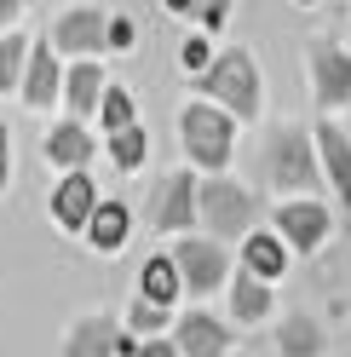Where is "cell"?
Instances as JSON below:
<instances>
[{
	"label": "cell",
	"mask_w": 351,
	"mask_h": 357,
	"mask_svg": "<svg viewBox=\"0 0 351 357\" xmlns=\"http://www.w3.org/2000/svg\"><path fill=\"white\" fill-rule=\"evenodd\" d=\"M196 86H202V98H219V109L236 121H254L259 116V70H254V52L231 47L219 52L202 75H196Z\"/></svg>",
	"instance_id": "obj_1"
},
{
	"label": "cell",
	"mask_w": 351,
	"mask_h": 357,
	"mask_svg": "<svg viewBox=\"0 0 351 357\" xmlns=\"http://www.w3.org/2000/svg\"><path fill=\"white\" fill-rule=\"evenodd\" d=\"M259 167H265V185H276V190H317V167H322L317 139L305 127H271Z\"/></svg>",
	"instance_id": "obj_2"
},
{
	"label": "cell",
	"mask_w": 351,
	"mask_h": 357,
	"mask_svg": "<svg viewBox=\"0 0 351 357\" xmlns=\"http://www.w3.org/2000/svg\"><path fill=\"white\" fill-rule=\"evenodd\" d=\"M196 219L208 225L213 242H236V236H248V231H254L259 202H254V190L236 185V178L213 173L208 185H196Z\"/></svg>",
	"instance_id": "obj_3"
},
{
	"label": "cell",
	"mask_w": 351,
	"mask_h": 357,
	"mask_svg": "<svg viewBox=\"0 0 351 357\" xmlns=\"http://www.w3.org/2000/svg\"><path fill=\"white\" fill-rule=\"evenodd\" d=\"M179 139H185V155L196 167H208V173H225L231 162V150H236V116H225L219 104H185V116H179Z\"/></svg>",
	"instance_id": "obj_4"
},
{
	"label": "cell",
	"mask_w": 351,
	"mask_h": 357,
	"mask_svg": "<svg viewBox=\"0 0 351 357\" xmlns=\"http://www.w3.org/2000/svg\"><path fill=\"white\" fill-rule=\"evenodd\" d=\"M173 265H179L190 294H219V288L231 282V254H225V242H213V236H179L173 242Z\"/></svg>",
	"instance_id": "obj_5"
},
{
	"label": "cell",
	"mask_w": 351,
	"mask_h": 357,
	"mask_svg": "<svg viewBox=\"0 0 351 357\" xmlns=\"http://www.w3.org/2000/svg\"><path fill=\"white\" fill-rule=\"evenodd\" d=\"M305 70H311V98H317L322 109L351 104V52H340L334 40H311Z\"/></svg>",
	"instance_id": "obj_6"
},
{
	"label": "cell",
	"mask_w": 351,
	"mask_h": 357,
	"mask_svg": "<svg viewBox=\"0 0 351 357\" xmlns=\"http://www.w3.org/2000/svg\"><path fill=\"white\" fill-rule=\"evenodd\" d=\"M328 208L317 202V196H294V202H282L276 208V236L288 242L294 254H311V248H322L328 242Z\"/></svg>",
	"instance_id": "obj_7"
},
{
	"label": "cell",
	"mask_w": 351,
	"mask_h": 357,
	"mask_svg": "<svg viewBox=\"0 0 351 357\" xmlns=\"http://www.w3.org/2000/svg\"><path fill=\"white\" fill-rule=\"evenodd\" d=\"M52 52H70V58H98V52H109V17H104L98 6L63 12L58 29H52Z\"/></svg>",
	"instance_id": "obj_8"
},
{
	"label": "cell",
	"mask_w": 351,
	"mask_h": 357,
	"mask_svg": "<svg viewBox=\"0 0 351 357\" xmlns=\"http://www.w3.org/2000/svg\"><path fill=\"white\" fill-rule=\"evenodd\" d=\"M150 219H156V231L185 236L196 225V173H167L150 196Z\"/></svg>",
	"instance_id": "obj_9"
},
{
	"label": "cell",
	"mask_w": 351,
	"mask_h": 357,
	"mask_svg": "<svg viewBox=\"0 0 351 357\" xmlns=\"http://www.w3.org/2000/svg\"><path fill=\"white\" fill-rule=\"evenodd\" d=\"M173 346L179 357H225L231 351V328L208 317V311H185L179 323H173Z\"/></svg>",
	"instance_id": "obj_10"
},
{
	"label": "cell",
	"mask_w": 351,
	"mask_h": 357,
	"mask_svg": "<svg viewBox=\"0 0 351 357\" xmlns=\"http://www.w3.org/2000/svg\"><path fill=\"white\" fill-rule=\"evenodd\" d=\"M93 208H98V185H93V173H86V167L63 173V185L52 190V219H58L63 231H86Z\"/></svg>",
	"instance_id": "obj_11"
},
{
	"label": "cell",
	"mask_w": 351,
	"mask_h": 357,
	"mask_svg": "<svg viewBox=\"0 0 351 357\" xmlns=\"http://www.w3.org/2000/svg\"><path fill=\"white\" fill-rule=\"evenodd\" d=\"M29 109H52L63 98V70H58V52L52 47H29V63H24V81H17Z\"/></svg>",
	"instance_id": "obj_12"
},
{
	"label": "cell",
	"mask_w": 351,
	"mask_h": 357,
	"mask_svg": "<svg viewBox=\"0 0 351 357\" xmlns=\"http://www.w3.org/2000/svg\"><path fill=\"white\" fill-rule=\"evenodd\" d=\"M104 70H98V58H75L70 70H63V98L58 104H70V121H86V116H98V98H104Z\"/></svg>",
	"instance_id": "obj_13"
},
{
	"label": "cell",
	"mask_w": 351,
	"mask_h": 357,
	"mask_svg": "<svg viewBox=\"0 0 351 357\" xmlns=\"http://www.w3.org/2000/svg\"><path fill=\"white\" fill-rule=\"evenodd\" d=\"M311 139H317V162H322V173L334 178V196L351 208V139H345L334 121H317Z\"/></svg>",
	"instance_id": "obj_14"
},
{
	"label": "cell",
	"mask_w": 351,
	"mask_h": 357,
	"mask_svg": "<svg viewBox=\"0 0 351 357\" xmlns=\"http://www.w3.org/2000/svg\"><path fill=\"white\" fill-rule=\"evenodd\" d=\"M47 162L63 167V173H75L93 162V132H86V121H58L47 132Z\"/></svg>",
	"instance_id": "obj_15"
},
{
	"label": "cell",
	"mask_w": 351,
	"mask_h": 357,
	"mask_svg": "<svg viewBox=\"0 0 351 357\" xmlns=\"http://www.w3.org/2000/svg\"><path fill=\"white\" fill-rule=\"evenodd\" d=\"M242 271L276 282L282 271H288V242H282L276 231H248L242 236Z\"/></svg>",
	"instance_id": "obj_16"
},
{
	"label": "cell",
	"mask_w": 351,
	"mask_h": 357,
	"mask_svg": "<svg viewBox=\"0 0 351 357\" xmlns=\"http://www.w3.org/2000/svg\"><path fill=\"white\" fill-rule=\"evenodd\" d=\"M127 231H133V213H127V202H104V196H98L93 219H86V242H93L98 254H116L121 242H127Z\"/></svg>",
	"instance_id": "obj_17"
},
{
	"label": "cell",
	"mask_w": 351,
	"mask_h": 357,
	"mask_svg": "<svg viewBox=\"0 0 351 357\" xmlns=\"http://www.w3.org/2000/svg\"><path fill=\"white\" fill-rule=\"evenodd\" d=\"M185 294V277H179V265H173V254H156V259H144V271H139V300L150 305H167Z\"/></svg>",
	"instance_id": "obj_18"
},
{
	"label": "cell",
	"mask_w": 351,
	"mask_h": 357,
	"mask_svg": "<svg viewBox=\"0 0 351 357\" xmlns=\"http://www.w3.org/2000/svg\"><path fill=\"white\" fill-rule=\"evenodd\" d=\"M116 323L109 317H81L70 328V340H63V357H116Z\"/></svg>",
	"instance_id": "obj_19"
},
{
	"label": "cell",
	"mask_w": 351,
	"mask_h": 357,
	"mask_svg": "<svg viewBox=\"0 0 351 357\" xmlns=\"http://www.w3.org/2000/svg\"><path fill=\"white\" fill-rule=\"evenodd\" d=\"M231 311H236L242 323H265V311H271V282L254 277V271H231Z\"/></svg>",
	"instance_id": "obj_20"
},
{
	"label": "cell",
	"mask_w": 351,
	"mask_h": 357,
	"mask_svg": "<svg viewBox=\"0 0 351 357\" xmlns=\"http://www.w3.org/2000/svg\"><path fill=\"white\" fill-rule=\"evenodd\" d=\"M276 346H282V357H317L322 351V328L311 317H288L276 328Z\"/></svg>",
	"instance_id": "obj_21"
},
{
	"label": "cell",
	"mask_w": 351,
	"mask_h": 357,
	"mask_svg": "<svg viewBox=\"0 0 351 357\" xmlns=\"http://www.w3.org/2000/svg\"><path fill=\"white\" fill-rule=\"evenodd\" d=\"M144 155H150V139H144V127H121V132H109V162H116L121 173H139L144 167Z\"/></svg>",
	"instance_id": "obj_22"
},
{
	"label": "cell",
	"mask_w": 351,
	"mask_h": 357,
	"mask_svg": "<svg viewBox=\"0 0 351 357\" xmlns=\"http://www.w3.org/2000/svg\"><path fill=\"white\" fill-rule=\"evenodd\" d=\"M98 121H104L109 132L133 127V121H139V104H133V93H127V86H104V98H98Z\"/></svg>",
	"instance_id": "obj_23"
},
{
	"label": "cell",
	"mask_w": 351,
	"mask_h": 357,
	"mask_svg": "<svg viewBox=\"0 0 351 357\" xmlns=\"http://www.w3.org/2000/svg\"><path fill=\"white\" fill-rule=\"evenodd\" d=\"M24 63H29V40L24 35H0V93H17Z\"/></svg>",
	"instance_id": "obj_24"
},
{
	"label": "cell",
	"mask_w": 351,
	"mask_h": 357,
	"mask_svg": "<svg viewBox=\"0 0 351 357\" xmlns=\"http://www.w3.org/2000/svg\"><path fill=\"white\" fill-rule=\"evenodd\" d=\"M127 328H133L139 340H144V334H162V328H167V305H150V300H133V305H127Z\"/></svg>",
	"instance_id": "obj_25"
},
{
	"label": "cell",
	"mask_w": 351,
	"mask_h": 357,
	"mask_svg": "<svg viewBox=\"0 0 351 357\" xmlns=\"http://www.w3.org/2000/svg\"><path fill=\"white\" fill-rule=\"evenodd\" d=\"M190 12L202 17V29H219L231 17V0H190Z\"/></svg>",
	"instance_id": "obj_26"
},
{
	"label": "cell",
	"mask_w": 351,
	"mask_h": 357,
	"mask_svg": "<svg viewBox=\"0 0 351 357\" xmlns=\"http://www.w3.org/2000/svg\"><path fill=\"white\" fill-rule=\"evenodd\" d=\"M179 58H185V70H196V75H202L208 63H213V52H208V40H202V35H190L185 47H179Z\"/></svg>",
	"instance_id": "obj_27"
},
{
	"label": "cell",
	"mask_w": 351,
	"mask_h": 357,
	"mask_svg": "<svg viewBox=\"0 0 351 357\" xmlns=\"http://www.w3.org/2000/svg\"><path fill=\"white\" fill-rule=\"evenodd\" d=\"M139 40V29H133V17H109V52H127Z\"/></svg>",
	"instance_id": "obj_28"
},
{
	"label": "cell",
	"mask_w": 351,
	"mask_h": 357,
	"mask_svg": "<svg viewBox=\"0 0 351 357\" xmlns=\"http://www.w3.org/2000/svg\"><path fill=\"white\" fill-rule=\"evenodd\" d=\"M139 357H179V346H173V334H150L139 346Z\"/></svg>",
	"instance_id": "obj_29"
},
{
	"label": "cell",
	"mask_w": 351,
	"mask_h": 357,
	"mask_svg": "<svg viewBox=\"0 0 351 357\" xmlns=\"http://www.w3.org/2000/svg\"><path fill=\"white\" fill-rule=\"evenodd\" d=\"M6 178H12V132L0 127V190H6Z\"/></svg>",
	"instance_id": "obj_30"
},
{
	"label": "cell",
	"mask_w": 351,
	"mask_h": 357,
	"mask_svg": "<svg viewBox=\"0 0 351 357\" xmlns=\"http://www.w3.org/2000/svg\"><path fill=\"white\" fill-rule=\"evenodd\" d=\"M17 12H24V0H0V29H6V24H12Z\"/></svg>",
	"instance_id": "obj_31"
},
{
	"label": "cell",
	"mask_w": 351,
	"mask_h": 357,
	"mask_svg": "<svg viewBox=\"0 0 351 357\" xmlns=\"http://www.w3.org/2000/svg\"><path fill=\"white\" fill-rule=\"evenodd\" d=\"M162 6H167V12H190V0H162Z\"/></svg>",
	"instance_id": "obj_32"
},
{
	"label": "cell",
	"mask_w": 351,
	"mask_h": 357,
	"mask_svg": "<svg viewBox=\"0 0 351 357\" xmlns=\"http://www.w3.org/2000/svg\"><path fill=\"white\" fill-rule=\"evenodd\" d=\"M299 6H317V0H299Z\"/></svg>",
	"instance_id": "obj_33"
}]
</instances>
